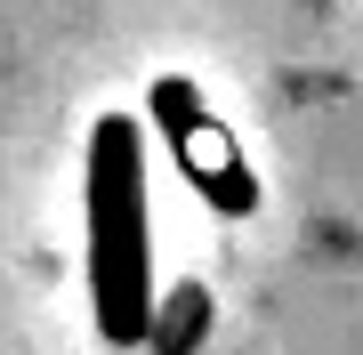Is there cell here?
<instances>
[{"label":"cell","mask_w":363,"mask_h":355,"mask_svg":"<svg viewBox=\"0 0 363 355\" xmlns=\"http://www.w3.org/2000/svg\"><path fill=\"white\" fill-rule=\"evenodd\" d=\"M89 307L113 347L154 331V194H145V130L105 113L89 130Z\"/></svg>","instance_id":"6da1fadb"},{"label":"cell","mask_w":363,"mask_h":355,"mask_svg":"<svg viewBox=\"0 0 363 355\" xmlns=\"http://www.w3.org/2000/svg\"><path fill=\"white\" fill-rule=\"evenodd\" d=\"M154 130L169 145V162L186 170V186H194L218 218H250V210H259V178H250L242 145H234V130L202 106V89L186 73H162L154 81Z\"/></svg>","instance_id":"7a4b0ae2"}]
</instances>
